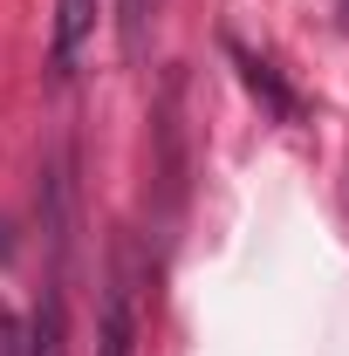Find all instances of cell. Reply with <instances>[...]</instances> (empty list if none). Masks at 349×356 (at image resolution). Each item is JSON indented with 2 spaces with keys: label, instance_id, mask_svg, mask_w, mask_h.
<instances>
[{
  "label": "cell",
  "instance_id": "5b68a950",
  "mask_svg": "<svg viewBox=\"0 0 349 356\" xmlns=\"http://www.w3.org/2000/svg\"><path fill=\"white\" fill-rule=\"evenodd\" d=\"M0 356H28V329L14 322V309L0 302Z\"/></svg>",
  "mask_w": 349,
  "mask_h": 356
},
{
  "label": "cell",
  "instance_id": "3957f363",
  "mask_svg": "<svg viewBox=\"0 0 349 356\" xmlns=\"http://www.w3.org/2000/svg\"><path fill=\"white\" fill-rule=\"evenodd\" d=\"M28 356H62V295H48L35 329H28Z\"/></svg>",
  "mask_w": 349,
  "mask_h": 356
},
{
  "label": "cell",
  "instance_id": "277c9868",
  "mask_svg": "<svg viewBox=\"0 0 349 356\" xmlns=\"http://www.w3.org/2000/svg\"><path fill=\"white\" fill-rule=\"evenodd\" d=\"M158 7L165 0H124V55H144V35H151V21H158Z\"/></svg>",
  "mask_w": 349,
  "mask_h": 356
},
{
  "label": "cell",
  "instance_id": "7a4b0ae2",
  "mask_svg": "<svg viewBox=\"0 0 349 356\" xmlns=\"http://www.w3.org/2000/svg\"><path fill=\"white\" fill-rule=\"evenodd\" d=\"M89 35H96V0H55V76H76Z\"/></svg>",
  "mask_w": 349,
  "mask_h": 356
},
{
  "label": "cell",
  "instance_id": "6da1fadb",
  "mask_svg": "<svg viewBox=\"0 0 349 356\" xmlns=\"http://www.w3.org/2000/svg\"><path fill=\"white\" fill-rule=\"evenodd\" d=\"M131 343H137V247L117 240L103 309H96V356H131Z\"/></svg>",
  "mask_w": 349,
  "mask_h": 356
}]
</instances>
